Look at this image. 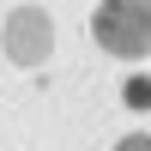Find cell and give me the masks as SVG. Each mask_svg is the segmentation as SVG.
Returning <instances> with one entry per match:
<instances>
[{
  "instance_id": "7a4b0ae2",
  "label": "cell",
  "mask_w": 151,
  "mask_h": 151,
  "mask_svg": "<svg viewBox=\"0 0 151 151\" xmlns=\"http://www.w3.org/2000/svg\"><path fill=\"white\" fill-rule=\"evenodd\" d=\"M0 48H6L12 67H42L48 55H55V24H48L42 6H18L6 18V30H0Z\"/></svg>"
},
{
  "instance_id": "6da1fadb",
  "label": "cell",
  "mask_w": 151,
  "mask_h": 151,
  "mask_svg": "<svg viewBox=\"0 0 151 151\" xmlns=\"http://www.w3.org/2000/svg\"><path fill=\"white\" fill-rule=\"evenodd\" d=\"M91 36L115 60H145L151 55V0H103L91 12Z\"/></svg>"
},
{
  "instance_id": "277c9868",
  "label": "cell",
  "mask_w": 151,
  "mask_h": 151,
  "mask_svg": "<svg viewBox=\"0 0 151 151\" xmlns=\"http://www.w3.org/2000/svg\"><path fill=\"white\" fill-rule=\"evenodd\" d=\"M115 151H151V133H127V139H121Z\"/></svg>"
},
{
  "instance_id": "3957f363",
  "label": "cell",
  "mask_w": 151,
  "mask_h": 151,
  "mask_svg": "<svg viewBox=\"0 0 151 151\" xmlns=\"http://www.w3.org/2000/svg\"><path fill=\"white\" fill-rule=\"evenodd\" d=\"M121 97H127L133 109H145V103H151V79H127V91H121Z\"/></svg>"
}]
</instances>
